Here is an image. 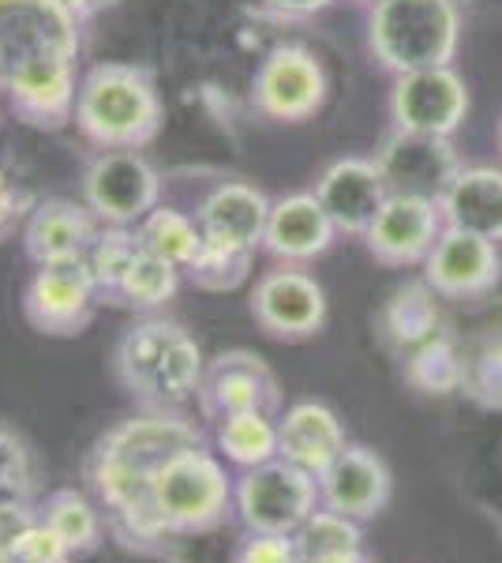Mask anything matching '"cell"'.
Segmentation results:
<instances>
[{"instance_id":"obj_1","label":"cell","mask_w":502,"mask_h":563,"mask_svg":"<svg viewBox=\"0 0 502 563\" xmlns=\"http://www.w3.org/2000/svg\"><path fill=\"white\" fill-rule=\"evenodd\" d=\"M203 432L180 410H143L140 417L113 424L94 440L87 455V485L102 507L105 530L116 544L140 556H158L166 530L154 515V477L185 448H199Z\"/></svg>"},{"instance_id":"obj_2","label":"cell","mask_w":502,"mask_h":563,"mask_svg":"<svg viewBox=\"0 0 502 563\" xmlns=\"http://www.w3.org/2000/svg\"><path fill=\"white\" fill-rule=\"evenodd\" d=\"M79 26L60 0H0V98L26 129L76 124Z\"/></svg>"},{"instance_id":"obj_3","label":"cell","mask_w":502,"mask_h":563,"mask_svg":"<svg viewBox=\"0 0 502 563\" xmlns=\"http://www.w3.org/2000/svg\"><path fill=\"white\" fill-rule=\"evenodd\" d=\"M109 368L132 402L172 413L199 395L207 357L185 323L150 316L116 339Z\"/></svg>"},{"instance_id":"obj_4","label":"cell","mask_w":502,"mask_h":563,"mask_svg":"<svg viewBox=\"0 0 502 563\" xmlns=\"http://www.w3.org/2000/svg\"><path fill=\"white\" fill-rule=\"evenodd\" d=\"M166 109L143 65H94L79 79L76 129L98 151H143L158 140Z\"/></svg>"},{"instance_id":"obj_5","label":"cell","mask_w":502,"mask_h":563,"mask_svg":"<svg viewBox=\"0 0 502 563\" xmlns=\"http://www.w3.org/2000/svg\"><path fill=\"white\" fill-rule=\"evenodd\" d=\"M458 0H376L371 4L368 49L394 76L450 65L458 57Z\"/></svg>"},{"instance_id":"obj_6","label":"cell","mask_w":502,"mask_h":563,"mask_svg":"<svg viewBox=\"0 0 502 563\" xmlns=\"http://www.w3.org/2000/svg\"><path fill=\"white\" fill-rule=\"evenodd\" d=\"M233 488L225 462L210 455L207 443L177 451L154 477V515L158 526L169 533H203L230 522Z\"/></svg>"},{"instance_id":"obj_7","label":"cell","mask_w":502,"mask_h":563,"mask_svg":"<svg viewBox=\"0 0 502 563\" xmlns=\"http://www.w3.org/2000/svg\"><path fill=\"white\" fill-rule=\"evenodd\" d=\"M319 507V477L286 459L244 470L233 488V511L248 533H297Z\"/></svg>"},{"instance_id":"obj_8","label":"cell","mask_w":502,"mask_h":563,"mask_svg":"<svg viewBox=\"0 0 502 563\" xmlns=\"http://www.w3.org/2000/svg\"><path fill=\"white\" fill-rule=\"evenodd\" d=\"M326 68L304 45H278L252 79V106L278 124H304L326 106Z\"/></svg>"},{"instance_id":"obj_9","label":"cell","mask_w":502,"mask_h":563,"mask_svg":"<svg viewBox=\"0 0 502 563\" xmlns=\"http://www.w3.org/2000/svg\"><path fill=\"white\" fill-rule=\"evenodd\" d=\"M161 199L158 169L140 151H98L83 169V203L102 225H140Z\"/></svg>"},{"instance_id":"obj_10","label":"cell","mask_w":502,"mask_h":563,"mask_svg":"<svg viewBox=\"0 0 502 563\" xmlns=\"http://www.w3.org/2000/svg\"><path fill=\"white\" fill-rule=\"evenodd\" d=\"M98 282L83 263H53L34 267L31 282L23 286V316L31 331L45 339H76L98 316Z\"/></svg>"},{"instance_id":"obj_11","label":"cell","mask_w":502,"mask_h":563,"mask_svg":"<svg viewBox=\"0 0 502 563\" xmlns=\"http://www.w3.org/2000/svg\"><path fill=\"white\" fill-rule=\"evenodd\" d=\"M199 413L203 421L222 424L236 413H274L281 410V384L274 368L252 350H225L207 361L199 384Z\"/></svg>"},{"instance_id":"obj_12","label":"cell","mask_w":502,"mask_h":563,"mask_svg":"<svg viewBox=\"0 0 502 563\" xmlns=\"http://www.w3.org/2000/svg\"><path fill=\"white\" fill-rule=\"evenodd\" d=\"M252 320L267 339L308 342L326 323V289L308 271L281 263L252 289Z\"/></svg>"},{"instance_id":"obj_13","label":"cell","mask_w":502,"mask_h":563,"mask_svg":"<svg viewBox=\"0 0 502 563\" xmlns=\"http://www.w3.org/2000/svg\"><path fill=\"white\" fill-rule=\"evenodd\" d=\"M465 117H469V87L450 65L405 71L394 79V90H390L394 129L450 140L465 124Z\"/></svg>"},{"instance_id":"obj_14","label":"cell","mask_w":502,"mask_h":563,"mask_svg":"<svg viewBox=\"0 0 502 563\" xmlns=\"http://www.w3.org/2000/svg\"><path fill=\"white\" fill-rule=\"evenodd\" d=\"M446 222L439 211V199L427 196H390L376 214V222L364 233V249L368 256L382 263L390 271L405 267H424V260L432 256L435 241L443 238Z\"/></svg>"},{"instance_id":"obj_15","label":"cell","mask_w":502,"mask_h":563,"mask_svg":"<svg viewBox=\"0 0 502 563\" xmlns=\"http://www.w3.org/2000/svg\"><path fill=\"white\" fill-rule=\"evenodd\" d=\"M424 282L443 301H480L502 282L499 244L446 225L432 256L424 260Z\"/></svg>"},{"instance_id":"obj_16","label":"cell","mask_w":502,"mask_h":563,"mask_svg":"<svg viewBox=\"0 0 502 563\" xmlns=\"http://www.w3.org/2000/svg\"><path fill=\"white\" fill-rule=\"evenodd\" d=\"M394 496V474L387 459L368 443H349L331 466L319 474V499L337 515H349L356 522L379 519Z\"/></svg>"},{"instance_id":"obj_17","label":"cell","mask_w":502,"mask_h":563,"mask_svg":"<svg viewBox=\"0 0 502 563\" xmlns=\"http://www.w3.org/2000/svg\"><path fill=\"white\" fill-rule=\"evenodd\" d=\"M376 162L390 185V196H427L439 199L461 162L446 135H420L394 129L376 151Z\"/></svg>"},{"instance_id":"obj_18","label":"cell","mask_w":502,"mask_h":563,"mask_svg":"<svg viewBox=\"0 0 502 563\" xmlns=\"http://www.w3.org/2000/svg\"><path fill=\"white\" fill-rule=\"evenodd\" d=\"M315 196L337 225V233L364 238L382 203L390 199V185L376 158H337L319 174Z\"/></svg>"},{"instance_id":"obj_19","label":"cell","mask_w":502,"mask_h":563,"mask_svg":"<svg viewBox=\"0 0 502 563\" xmlns=\"http://www.w3.org/2000/svg\"><path fill=\"white\" fill-rule=\"evenodd\" d=\"M102 230L105 225L98 222V214L87 203L45 199V203H34L31 218L23 222V252L34 267L83 263Z\"/></svg>"},{"instance_id":"obj_20","label":"cell","mask_w":502,"mask_h":563,"mask_svg":"<svg viewBox=\"0 0 502 563\" xmlns=\"http://www.w3.org/2000/svg\"><path fill=\"white\" fill-rule=\"evenodd\" d=\"M267 218H270V199L255 185H244V180H222V185H214L196 211L203 241L222 244V249H241V252L263 249Z\"/></svg>"},{"instance_id":"obj_21","label":"cell","mask_w":502,"mask_h":563,"mask_svg":"<svg viewBox=\"0 0 502 563\" xmlns=\"http://www.w3.org/2000/svg\"><path fill=\"white\" fill-rule=\"evenodd\" d=\"M334 238H337V225L323 211L315 192H293L270 203L263 249L278 263H293V267L312 263L331 252Z\"/></svg>"},{"instance_id":"obj_22","label":"cell","mask_w":502,"mask_h":563,"mask_svg":"<svg viewBox=\"0 0 502 563\" xmlns=\"http://www.w3.org/2000/svg\"><path fill=\"white\" fill-rule=\"evenodd\" d=\"M349 448L345 424L326 402H297L278 417V459L308 474H323Z\"/></svg>"},{"instance_id":"obj_23","label":"cell","mask_w":502,"mask_h":563,"mask_svg":"<svg viewBox=\"0 0 502 563\" xmlns=\"http://www.w3.org/2000/svg\"><path fill=\"white\" fill-rule=\"evenodd\" d=\"M443 222L477 238L502 241V169L461 166L439 196Z\"/></svg>"},{"instance_id":"obj_24","label":"cell","mask_w":502,"mask_h":563,"mask_svg":"<svg viewBox=\"0 0 502 563\" xmlns=\"http://www.w3.org/2000/svg\"><path fill=\"white\" fill-rule=\"evenodd\" d=\"M439 301L443 297L424 278L398 286L379 308V339L401 357L424 346L427 339L439 334Z\"/></svg>"},{"instance_id":"obj_25","label":"cell","mask_w":502,"mask_h":563,"mask_svg":"<svg viewBox=\"0 0 502 563\" xmlns=\"http://www.w3.org/2000/svg\"><path fill=\"white\" fill-rule=\"evenodd\" d=\"M38 504V462L31 443L15 429L0 424V530L31 519Z\"/></svg>"},{"instance_id":"obj_26","label":"cell","mask_w":502,"mask_h":563,"mask_svg":"<svg viewBox=\"0 0 502 563\" xmlns=\"http://www.w3.org/2000/svg\"><path fill=\"white\" fill-rule=\"evenodd\" d=\"M38 515H42V522L68 544L76 560L94 556V552L102 549V541H105L102 507L90 504L79 488H53L38 504Z\"/></svg>"},{"instance_id":"obj_27","label":"cell","mask_w":502,"mask_h":563,"mask_svg":"<svg viewBox=\"0 0 502 563\" xmlns=\"http://www.w3.org/2000/svg\"><path fill=\"white\" fill-rule=\"evenodd\" d=\"M143 241V238H140ZM180 271L172 267L169 260L154 256V252L143 244L135 252V260L127 263V271L116 282V289L109 294V308H132V312H154V308L169 305L180 289Z\"/></svg>"},{"instance_id":"obj_28","label":"cell","mask_w":502,"mask_h":563,"mask_svg":"<svg viewBox=\"0 0 502 563\" xmlns=\"http://www.w3.org/2000/svg\"><path fill=\"white\" fill-rule=\"evenodd\" d=\"M304 563H356L364 552V530L349 515H337L331 507L319 511L293 533Z\"/></svg>"},{"instance_id":"obj_29","label":"cell","mask_w":502,"mask_h":563,"mask_svg":"<svg viewBox=\"0 0 502 563\" xmlns=\"http://www.w3.org/2000/svg\"><path fill=\"white\" fill-rule=\"evenodd\" d=\"M405 384L420 390V395H432V398H446V395H458L465 384V365L469 357H461L458 342L446 339V334H435L427 339L424 346H416L413 353H405Z\"/></svg>"},{"instance_id":"obj_30","label":"cell","mask_w":502,"mask_h":563,"mask_svg":"<svg viewBox=\"0 0 502 563\" xmlns=\"http://www.w3.org/2000/svg\"><path fill=\"white\" fill-rule=\"evenodd\" d=\"M135 230H140L143 244H147L154 256L169 260L180 275L196 263L199 249H203V230H199V222L191 214L177 211V207L158 203L140 225H135Z\"/></svg>"},{"instance_id":"obj_31","label":"cell","mask_w":502,"mask_h":563,"mask_svg":"<svg viewBox=\"0 0 502 563\" xmlns=\"http://www.w3.org/2000/svg\"><path fill=\"white\" fill-rule=\"evenodd\" d=\"M217 451L241 470L278 459V417L274 413H236L217 424Z\"/></svg>"},{"instance_id":"obj_32","label":"cell","mask_w":502,"mask_h":563,"mask_svg":"<svg viewBox=\"0 0 502 563\" xmlns=\"http://www.w3.org/2000/svg\"><path fill=\"white\" fill-rule=\"evenodd\" d=\"M255 267V252H241V249H222V244L203 241L196 263L185 271V278L203 294H233L248 282Z\"/></svg>"},{"instance_id":"obj_33","label":"cell","mask_w":502,"mask_h":563,"mask_svg":"<svg viewBox=\"0 0 502 563\" xmlns=\"http://www.w3.org/2000/svg\"><path fill=\"white\" fill-rule=\"evenodd\" d=\"M0 541H4L8 560L12 563H76L71 549L42 522L38 511H34L31 519L0 530Z\"/></svg>"},{"instance_id":"obj_34","label":"cell","mask_w":502,"mask_h":563,"mask_svg":"<svg viewBox=\"0 0 502 563\" xmlns=\"http://www.w3.org/2000/svg\"><path fill=\"white\" fill-rule=\"evenodd\" d=\"M225 538V526H214V530L203 533H169L161 541L158 560L166 563H236V544H241L244 533H233L230 541Z\"/></svg>"},{"instance_id":"obj_35","label":"cell","mask_w":502,"mask_h":563,"mask_svg":"<svg viewBox=\"0 0 502 563\" xmlns=\"http://www.w3.org/2000/svg\"><path fill=\"white\" fill-rule=\"evenodd\" d=\"M461 395H469L472 402L483 406V410L502 413V342L472 353L469 365H465Z\"/></svg>"},{"instance_id":"obj_36","label":"cell","mask_w":502,"mask_h":563,"mask_svg":"<svg viewBox=\"0 0 502 563\" xmlns=\"http://www.w3.org/2000/svg\"><path fill=\"white\" fill-rule=\"evenodd\" d=\"M236 563H304L293 533H248L236 544Z\"/></svg>"},{"instance_id":"obj_37","label":"cell","mask_w":502,"mask_h":563,"mask_svg":"<svg viewBox=\"0 0 502 563\" xmlns=\"http://www.w3.org/2000/svg\"><path fill=\"white\" fill-rule=\"evenodd\" d=\"M31 211H34V196L0 169V241H4L15 225H23L26 218H31Z\"/></svg>"},{"instance_id":"obj_38","label":"cell","mask_w":502,"mask_h":563,"mask_svg":"<svg viewBox=\"0 0 502 563\" xmlns=\"http://www.w3.org/2000/svg\"><path fill=\"white\" fill-rule=\"evenodd\" d=\"M331 4L334 0H263V8L278 20H308V15L326 12Z\"/></svg>"},{"instance_id":"obj_39","label":"cell","mask_w":502,"mask_h":563,"mask_svg":"<svg viewBox=\"0 0 502 563\" xmlns=\"http://www.w3.org/2000/svg\"><path fill=\"white\" fill-rule=\"evenodd\" d=\"M64 8H68L71 15H76L79 23H90L94 15H102V12H109V8H116L121 0H60Z\"/></svg>"},{"instance_id":"obj_40","label":"cell","mask_w":502,"mask_h":563,"mask_svg":"<svg viewBox=\"0 0 502 563\" xmlns=\"http://www.w3.org/2000/svg\"><path fill=\"white\" fill-rule=\"evenodd\" d=\"M356 563H376V560H368V556H360V560H356Z\"/></svg>"},{"instance_id":"obj_41","label":"cell","mask_w":502,"mask_h":563,"mask_svg":"<svg viewBox=\"0 0 502 563\" xmlns=\"http://www.w3.org/2000/svg\"><path fill=\"white\" fill-rule=\"evenodd\" d=\"M360 4H376V0H360Z\"/></svg>"},{"instance_id":"obj_42","label":"cell","mask_w":502,"mask_h":563,"mask_svg":"<svg viewBox=\"0 0 502 563\" xmlns=\"http://www.w3.org/2000/svg\"><path fill=\"white\" fill-rule=\"evenodd\" d=\"M499 143H502V124H499Z\"/></svg>"}]
</instances>
